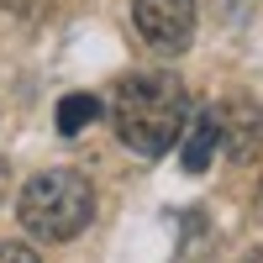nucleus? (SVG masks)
I'll use <instances>...</instances> for the list:
<instances>
[{"label":"nucleus","mask_w":263,"mask_h":263,"mask_svg":"<svg viewBox=\"0 0 263 263\" xmlns=\"http://www.w3.org/2000/svg\"><path fill=\"white\" fill-rule=\"evenodd\" d=\"M0 190H6V163H0Z\"/></svg>","instance_id":"9"},{"label":"nucleus","mask_w":263,"mask_h":263,"mask_svg":"<svg viewBox=\"0 0 263 263\" xmlns=\"http://www.w3.org/2000/svg\"><path fill=\"white\" fill-rule=\"evenodd\" d=\"M179 158H184V168L190 174H205V163H211V153H216V111H200L195 121H184V132H179Z\"/></svg>","instance_id":"5"},{"label":"nucleus","mask_w":263,"mask_h":263,"mask_svg":"<svg viewBox=\"0 0 263 263\" xmlns=\"http://www.w3.org/2000/svg\"><path fill=\"white\" fill-rule=\"evenodd\" d=\"M16 216H21V227H27L37 242H74V237L95 221V190L74 168H48V174H37V179H27Z\"/></svg>","instance_id":"2"},{"label":"nucleus","mask_w":263,"mask_h":263,"mask_svg":"<svg viewBox=\"0 0 263 263\" xmlns=\"http://www.w3.org/2000/svg\"><path fill=\"white\" fill-rule=\"evenodd\" d=\"M95 116H100V100H95V95H63V100H58V132H63V137L84 132Z\"/></svg>","instance_id":"6"},{"label":"nucleus","mask_w":263,"mask_h":263,"mask_svg":"<svg viewBox=\"0 0 263 263\" xmlns=\"http://www.w3.org/2000/svg\"><path fill=\"white\" fill-rule=\"evenodd\" d=\"M216 142L227 147L232 163H253L258 147H263V111H258V100L232 95L221 111H216Z\"/></svg>","instance_id":"4"},{"label":"nucleus","mask_w":263,"mask_h":263,"mask_svg":"<svg viewBox=\"0 0 263 263\" xmlns=\"http://www.w3.org/2000/svg\"><path fill=\"white\" fill-rule=\"evenodd\" d=\"M132 21L158 53H184L195 37V0H132Z\"/></svg>","instance_id":"3"},{"label":"nucleus","mask_w":263,"mask_h":263,"mask_svg":"<svg viewBox=\"0 0 263 263\" xmlns=\"http://www.w3.org/2000/svg\"><path fill=\"white\" fill-rule=\"evenodd\" d=\"M242 263H263V253H248V258H242Z\"/></svg>","instance_id":"8"},{"label":"nucleus","mask_w":263,"mask_h":263,"mask_svg":"<svg viewBox=\"0 0 263 263\" xmlns=\"http://www.w3.org/2000/svg\"><path fill=\"white\" fill-rule=\"evenodd\" d=\"M0 263H37V253L27 242H0Z\"/></svg>","instance_id":"7"},{"label":"nucleus","mask_w":263,"mask_h":263,"mask_svg":"<svg viewBox=\"0 0 263 263\" xmlns=\"http://www.w3.org/2000/svg\"><path fill=\"white\" fill-rule=\"evenodd\" d=\"M111 121H116L121 147H132L137 158H163L190 121V95L168 69H142L116 84Z\"/></svg>","instance_id":"1"}]
</instances>
